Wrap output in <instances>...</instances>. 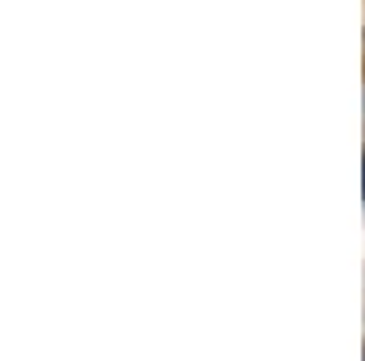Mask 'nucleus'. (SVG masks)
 Returning a JSON list of instances; mask_svg holds the SVG:
<instances>
[{"mask_svg": "<svg viewBox=\"0 0 365 361\" xmlns=\"http://www.w3.org/2000/svg\"><path fill=\"white\" fill-rule=\"evenodd\" d=\"M361 197H365V157H361Z\"/></svg>", "mask_w": 365, "mask_h": 361, "instance_id": "obj_1", "label": "nucleus"}]
</instances>
